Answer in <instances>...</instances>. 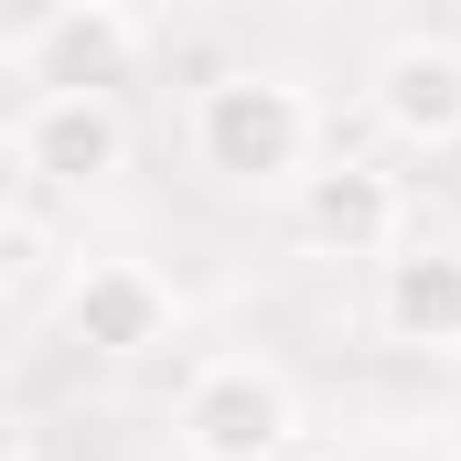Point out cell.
Returning <instances> with one entry per match:
<instances>
[{"label": "cell", "mask_w": 461, "mask_h": 461, "mask_svg": "<svg viewBox=\"0 0 461 461\" xmlns=\"http://www.w3.org/2000/svg\"><path fill=\"white\" fill-rule=\"evenodd\" d=\"M312 140H322L312 97H301L290 76H268V65H226V76H204V97H194V161H204L226 194H290V183L312 172Z\"/></svg>", "instance_id": "obj_1"}, {"label": "cell", "mask_w": 461, "mask_h": 461, "mask_svg": "<svg viewBox=\"0 0 461 461\" xmlns=\"http://www.w3.org/2000/svg\"><path fill=\"white\" fill-rule=\"evenodd\" d=\"M172 429H183V451H194V461H290L301 397H290L279 365H258V354H215V365H194Z\"/></svg>", "instance_id": "obj_2"}, {"label": "cell", "mask_w": 461, "mask_h": 461, "mask_svg": "<svg viewBox=\"0 0 461 461\" xmlns=\"http://www.w3.org/2000/svg\"><path fill=\"white\" fill-rule=\"evenodd\" d=\"M140 65H150V22L129 0H54L22 32L32 97H108L118 108V86H140Z\"/></svg>", "instance_id": "obj_3"}, {"label": "cell", "mask_w": 461, "mask_h": 461, "mask_svg": "<svg viewBox=\"0 0 461 461\" xmlns=\"http://www.w3.org/2000/svg\"><path fill=\"white\" fill-rule=\"evenodd\" d=\"M290 204H301V236L322 258H397L408 247V194L375 161H312L290 183Z\"/></svg>", "instance_id": "obj_4"}, {"label": "cell", "mask_w": 461, "mask_h": 461, "mask_svg": "<svg viewBox=\"0 0 461 461\" xmlns=\"http://www.w3.org/2000/svg\"><path fill=\"white\" fill-rule=\"evenodd\" d=\"M65 333L86 354H108V365H129V354L172 344V290H161L140 258H86V268L65 279Z\"/></svg>", "instance_id": "obj_5"}, {"label": "cell", "mask_w": 461, "mask_h": 461, "mask_svg": "<svg viewBox=\"0 0 461 461\" xmlns=\"http://www.w3.org/2000/svg\"><path fill=\"white\" fill-rule=\"evenodd\" d=\"M22 172L54 183V194H97L129 172V118L108 97H32L22 118Z\"/></svg>", "instance_id": "obj_6"}, {"label": "cell", "mask_w": 461, "mask_h": 461, "mask_svg": "<svg viewBox=\"0 0 461 461\" xmlns=\"http://www.w3.org/2000/svg\"><path fill=\"white\" fill-rule=\"evenodd\" d=\"M375 333L408 354H461V247L408 236L397 258H375Z\"/></svg>", "instance_id": "obj_7"}, {"label": "cell", "mask_w": 461, "mask_h": 461, "mask_svg": "<svg viewBox=\"0 0 461 461\" xmlns=\"http://www.w3.org/2000/svg\"><path fill=\"white\" fill-rule=\"evenodd\" d=\"M375 118H386L408 150H451L461 140V43L408 32V43L375 65Z\"/></svg>", "instance_id": "obj_8"}, {"label": "cell", "mask_w": 461, "mask_h": 461, "mask_svg": "<svg viewBox=\"0 0 461 461\" xmlns=\"http://www.w3.org/2000/svg\"><path fill=\"white\" fill-rule=\"evenodd\" d=\"M32 194V172H22V129H0V215Z\"/></svg>", "instance_id": "obj_9"}, {"label": "cell", "mask_w": 461, "mask_h": 461, "mask_svg": "<svg viewBox=\"0 0 461 461\" xmlns=\"http://www.w3.org/2000/svg\"><path fill=\"white\" fill-rule=\"evenodd\" d=\"M0 461H32V451H22V440H0Z\"/></svg>", "instance_id": "obj_10"}, {"label": "cell", "mask_w": 461, "mask_h": 461, "mask_svg": "<svg viewBox=\"0 0 461 461\" xmlns=\"http://www.w3.org/2000/svg\"><path fill=\"white\" fill-rule=\"evenodd\" d=\"M0 312H11V268H0Z\"/></svg>", "instance_id": "obj_11"}, {"label": "cell", "mask_w": 461, "mask_h": 461, "mask_svg": "<svg viewBox=\"0 0 461 461\" xmlns=\"http://www.w3.org/2000/svg\"><path fill=\"white\" fill-rule=\"evenodd\" d=\"M290 461H301V451H290Z\"/></svg>", "instance_id": "obj_12"}, {"label": "cell", "mask_w": 461, "mask_h": 461, "mask_svg": "<svg viewBox=\"0 0 461 461\" xmlns=\"http://www.w3.org/2000/svg\"><path fill=\"white\" fill-rule=\"evenodd\" d=\"M451 461H461V451H451Z\"/></svg>", "instance_id": "obj_13"}]
</instances>
